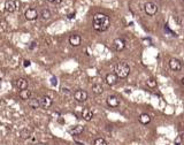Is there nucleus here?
<instances>
[{
  "label": "nucleus",
  "mask_w": 184,
  "mask_h": 145,
  "mask_svg": "<svg viewBox=\"0 0 184 145\" xmlns=\"http://www.w3.org/2000/svg\"><path fill=\"white\" fill-rule=\"evenodd\" d=\"M93 29L98 32H104L109 28L111 26V19L109 16H107L106 14H102V13H97L94 16H93Z\"/></svg>",
  "instance_id": "f257e3e1"
},
{
  "label": "nucleus",
  "mask_w": 184,
  "mask_h": 145,
  "mask_svg": "<svg viewBox=\"0 0 184 145\" xmlns=\"http://www.w3.org/2000/svg\"><path fill=\"white\" fill-rule=\"evenodd\" d=\"M115 74L118 75L119 78H125L128 77V75L130 74V67L128 66V63L125 62H119L115 66Z\"/></svg>",
  "instance_id": "f03ea898"
},
{
  "label": "nucleus",
  "mask_w": 184,
  "mask_h": 145,
  "mask_svg": "<svg viewBox=\"0 0 184 145\" xmlns=\"http://www.w3.org/2000/svg\"><path fill=\"white\" fill-rule=\"evenodd\" d=\"M144 10H145V13H146L147 15L153 16V15H155V14L158 13V6H156L154 2L149 1V2H146V3L144 5Z\"/></svg>",
  "instance_id": "7ed1b4c3"
},
{
  "label": "nucleus",
  "mask_w": 184,
  "mask_h": 145,
  "mask_svg": "<svg viewBox=\"0 0 184 145\" xmlns=\"http://www.w3.org/2000/svg\"><path fill=\"white\" fill-rule=\"evenodd\" d=\"M74 98H75V100L78 101V103H84V101L88 100L89 94H88V92L84 91V90H77V91H75V93H74Z\"/></svg>",
  "instance_id": "20e7f679"
},
{
  "label": "nucleus",
  "mask_w": 184,
  "mask_h": 145,
  "mask_svg": "<svg viewBox=\"0 0 184 145\" xmlns=\"http://www.w3.org/2000/svg\"><path fill=\"white\" fill-rule=\"evenodd\" d=\"M24 16L28 21H35L38 17V12H37L36 8H28L24 12Z\"/></svg>",
  "instance_id": "39448f33"
},
{
  "label": "nucleus",
  "mask_w": 184,
  "mask_h": 145,
  "mask_svg": "<svg viewBox=\"0 0 184 145\" xmlns=\"http://www.w3.org/2000/svg\"><path fill=\"white\" fill-rule=\"evenodd\" d=\"M169 67L172 70L174 71H180L182 69V62L178 60V59L172 58L169 60Z\"/></svg>",
  "instance_id": "423d86ee"
},
{
  "label": "nucleus",
  "mask_w": 184,
  "mask_h": 145,
  "mask_svg": "<svg viewBox=\"0 0 184 145\" xmlns=\"http://www.w3.org/2000/svg\"><path fill=\"white\" fill-rule=\"evenodd\" d=\"M81 43H82V38H81L80 35H77V33L70 35V37H69V44H70L71 46L77 47V46L81 45Z\"/></svg>",
  "instance_id": "0eeeda50"
},
{
  "label": "nucleus",
  "mask_w": 184,
  "mask_h": 145,
  "mask_svg": "<svg viewBox=\"0 0 184 145\" xmlns=\"http://www.w3.org/2000/svg\"><path fill=\"white\" fill-rule=\"evenodd\" d=\"M118 75L115 74V73H109V74H107L106 75V77H105V82L109 85V87H113V85H115L116 84V82H118Z\"/></svg>",
  "instance_id": "6e6552de"
},
{
  "label": "nucleus",
  "mask_w": 184,
  "mask_h": 145,
  "mask_svg": "<svg viewBox=\"0 0 184 145\" xmlns=\"http://www.w3.org/2000/svg\"><path fill=\"white\" fill-rule=\"evenodd\" d=\"M53 104V99L50 96H43L40 98V106L43 108H50Z\"/></svg>",
  "instance_id": "1a4fd4ad"
},
{
  "label": "nucleus",
  "mask_w": 184,
  "mask_h": 145,
  "mask_svg": "<svg viewBox=\"0 0 184 145\" xmlns=\"http://www.w3.org/2000/svg\"><path fill=\"white\" fill-rule=\"evenodd\" d=\"M113 46H114L115 51L121 52V51H123L125 49V42L123 40L122 38H116L114 40V43H113Z\"/></svg>",
  "instance_id": "9d476101"
},
{
  "label": "nucleus",
  "mask_w": 184,
  "mask_h": 145,
  "mask_svg": "<svg viewBox=\"0 0 184 145\" xmlns=\"http://www.w3.org/2000/svg\"><path fill=\"white\" fill-rule=\"evenodd\" d=\"M5 10L8 13H14L16 10V2L14 0H6L5 1Z\"/></svg>",
  "instance_id": "9b49d317"
},
{
  "label": "nucleus",
  "mask_w": 184,
  "mask_h": 145,
  "mask_svg": "<svg viewBox=\"0 0 184 145\" xmlns=\"http://www.w3.org/2000/svg\"><path fill=\"white\" fill-rule=\"evenodd\" d=\"M15 87H17L19 90H24V89H28V81L26 80V78H22V77H20V78H17V80H15Z\"/></svg>",
  "instance_id": "f8f14e48"
},
{
  "label": "nucleus",
  "mask_w": 184,
  "mask_h": 145,
  "mask_svg": "<svg viewBox=\"0 0 184 145\" xmlns=\"http://www.w3.org/2000/svg\"><path fill=\"white\" fill-rule=\"evenodd\" d=\"M106 101H107V105L109 107H118L119 104H120V100H119V98L116 96H109Z\"/></svg>",
  "instance_id": "ddd939ff"
},
{
  "label": "nucleus",
  "mask_w": 184,
  "mask_h": 145,
  "mask_svg": "<svg viewBox=\"0 0 184 145\" xmlns=\"http://www.w3.org/2000/svg\"><path fill=\"white\" fill-rule=\"evenodd\" d=\"M83 131H84V127H83V126H81V124L75 126V127H73V128H70V129H69V133H70L71 135H74V136L81 135Z\"/></svg>",
  "instance_id": "4468645a"
},
{
  "label": "nucleus",
  "mask_w": 184,
  "mask_h": 145,
  "mask_svg": "<svg viewBox=\"0 0 184 145\" xmlns=\"http://www.w3.org/2000/svg\"><path fill=\"white\" fill-rule=\"evenodd\" d=\"M28 105L30 106L32 110H37V108H39V106H40V99L30 98L29 101H28Z\"/></svg>",
  "instance_id": "2eb2a0df"
},
{
  "label": "nucleus",
  "mask_w": 184,
  "mask_h": 145,
  "mask_svg": "<svg viewBox=\"0 0 184 145\" xmlns=\"http://www.w3.org/2000/svg\"><path fill=\"white\" fill-rule=\"evenodd\" d=\"M82 117L85 120V121H91L93 119V112H92L90 108H85L83 112H82Z\"/></svg>",
  "instance_id": "dca6fc26"
},
{
  "label": "nucleus",
  "mask_w": 184,
  "mask_h": 145,
  "mask_svg": "<svg viewBox=\"0 0 184 145\" xmlns=\"http://www.w3.org/2000/svg\"><path fill=\"white\" fill-rule=\"evenodd\" d=\"M19 96H20V98H21V99H23V100H28V99H30L31 98V91L30 90H28V89L21 90V91H20V93H19Z\"/></svg>",
  "instance_id": "f3484780"
},
{
  "label": "nucleus",
  "mask_w": 184,
  "mask_h": 145,
  "mask_svg": "<svg viewBox=\"0 0 184 145\" xmlns=\"http://www.w3.org/2000/svg\"><path fill=\"white\" fill-rule=\"evenodd\" d=\"M139 122L142 124H149L151 122V116L149 115L147 113H143L139 115Z\"/></svg>",
  "instance_id": "a211bd4d"
},
{
  "label": "nucleus",
  "mask_w": 184,
  "mask_h": 145,
  "mask_svg": "<svg viewBox=\"0 0 184 145\" xmlns=\"http://www.w3.org/2000/svg\"><path fill=\"white\" fill-rule=\"evenodd\" d=\"M92 91H93L94 94H101L104 92V87H102L101 84H94L92 87Z\"/></svg>",
  "instance_id": "6ab92c4d"
},
{
  "label": "nucleus",
  "mask_w": 184,
  "mask_h": 145,
  "mask_svg": "<svg viewBox=\"0 0 184 145\" xmlns=\"http://www.w3.org/2000/svg\"><path fill=\"white\" fill-rule=\"evenodd\" d=\"M40 16H42L43 20H48L51 17V12L48 9H43L40 12Z\"/></svg>",
  "instance_id": "aec40b11"
},
{
  "label": "nucleus",
  "mask_w": 184,
  "mask_h": 145,
  "mask_svg": "<svg viewBox=\"0 0 184 145\" xmlns=\"http://www.w3.org/2000/svg\"><path fill=\"white\" fill-rule=\"evenodd\" d=\"M146 85L149 87H151V89H154V87H156V81L154 80V78H149L147 81H146Z\"/></svg>",
  "instance_id": "412c9836"
},
{
  "label": "nucleus",
  "mask_w": 184,
  "mask_h": 145,
  "mask_svg": "<svg viewBox=\"0 0 184 145\" xmlns=\"http://www.w3.org/2000/svg\"><path fill=\"white\" fill-rule=\"evenodd\" d=\"M93 145H108V144H107V142H106L104 138L99 137V138H95V139H94Z\"/></svg>",
  "instance_id": "4be33fe9"
},
{
  "label": "nucleus",
  "mask_w": 184,
  "mask_h": 145,
  "mask_svg": "<svg viewBox=\"0 0 184 145\" xmlns=\"http://www.w3.org/2000/svg\"><path fill=\"white\" fill-rule=\"evenodd\" d=\"M29 135H30V131H28V130H23V131L21 133V137H22V138H29V137H30Z\"/></svg>",
  "instance_id": "5701e85b"
},
{
  "label": "nucleus",
  "mask_w": 184,
  "mask_h": 145,
  "mask_svg": "<svg viewBox=\"0 0 184 145\" xmlns=\"http://www.w3.org/2000/svg\"><path fill=\"white\" fill-rule=\"evenodd\" d=\"M175 20H176V22H177V23H180L182 27H184V16H180V19L176 16V17H175Z\"/></svg>",
  "instance_id": "b1692460"
},
{
  "label": "nucleus",
  "mask_w": 184,
  "mask_h": 145,
  "mask_svg": "<svg viewBox=\"0 0 184 145\" xmlns=\"http://www.w3.org/2000/svg\"><path fill=\"white\" fill-rule=\"evenodd\" d=\"M51 83H52V85H57L58 84V81H57V77H51Z\"/></svg>",
  "instance_id": "393cba45"
},
{
  "label": "nucleus",
  "mask_w": 184,
  "mask_h": 145,
  "mask_svg": "<svg viewBox=\"0 0 184 145\" xmlns=\"http://www.w3.org/2000/svg\"><path fill=\"white\" fill-rule=\"evenodd\" d=\"M30 65H31L30 60H24V61H23V66H24V67H29Z\"/></svg>",
  "instance_id": "a878e982"
},
{
  "label": "nucleus",
  "mask_w": 184,
  "mask_h": 145,
  "mask_svg": "<svg viewBox=\"0 0 184 145\" xmlns=\"http://www.w3.org/2000/svg\"><path fill=\"white\" fill-rule=\"evenodd\" d=\"M75 14H76V13H75V12H73V13L68 14V15H67V17H68V19H74V17H75Z\"/></svg>",
  "instance_id": "bb28decb"
},
{
  "label": "nucleus",
  "mask_w": 184,
  "mask_h": 145,
  "mask_svg": "<svg viewBox=\"0 0 184 145\" xmlns=\"http://www.w3.org/2000/svg\"><path fill=\"white\" fill-rule=\"evenodd\" d=\"M62 92L66 93V94H69V93H70V91H69L68 89H66V87H62Z\"/></svg>",
  "instance_id": "cd10ccee"
},
{
  "label": "nucleus",
  "mask_w": 184,
  "mask_h": 145,
  "mask_svg": "<svg viewBox=\"0 0 184 145\" xmlns=\"http://www.w3.org/2000/svg\"><path fill=\"white\" fill-rule=\"evenodd\" d=\"M36 45H37V44H36V42H32V43H31V45L29 46V49H30V50H33V49L36 47Z\"/></svg>",
  "instance_id": "c85d7f7f"
},
{
  "label": "nucleus",
  "mask_w": 184,
  "mask_h": 145,
  "mask_svg": "<svg viewBox=\"0 0 184 145\" xmlns=\"http://www.w3.org/2000/svg\"><path fill=\"white\" fill-rule=\"evenodd\" d=\"M180 138H181L182 143H184V134H182V135H180Z\"/></svg>",
  "instance_id": "c756f323"
},
{
  "label": "nucleus",
  "mask_w": 184,
  "mask_h": 145,
  "mask_svg": "<svg viewBox=\"0 0 184 145\" xmlns=\"http://www.w3.org/2000/svg\"><path fill=\"white\" fill-rule=\"evenodd\" d=\"M48 2H57V0H47Z\"/></svg>",
  "instance_id": "7c9ffc66"
},
{
  "label": "nucleus",
  "mask_w": 184,
  "mask_h": 145,
  "mask_svg": "<svg viewBox=\"0 0 184 145\" xmlns=\"http://www.w3.org/2000/svg\"><path fill=\"white\" fill-rule=\"evenodd\" d=\"M60 2H62V0H57V2H55V3H60Z\"/></svg>",
  "instance_id": "2f4dec72"
},
{
  "label": "nucleus",
  "mask_w": 184,
  "mask_h": 145,
  "mask_svg": "<svg viewBox=\"0 0 184 145\" xmlns=\"http://www.w3.org/2000/svg\"><path fill=\"white\" fill-rule=\"evenodd\" d=\"M182 84H183V85H184V77H183V78H182Z\"/></svg>",
  "instance_id": "473e14b6"
}]
</instances>
